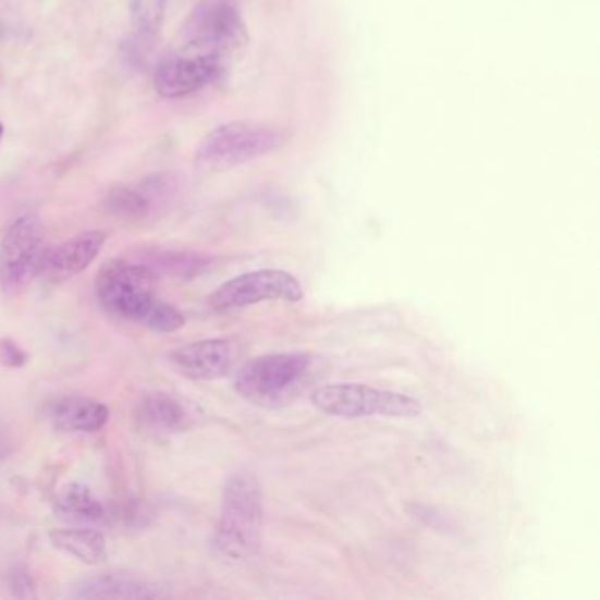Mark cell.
Returning <instances> with one entry per match:
<instances>
[{
  "label": "cell",
  "instance_id": "1",
  "mask_svg": "<svg viewBox=\"0 0 600 600\" xmlns=\"http://www.w3.org/2000/svg\"><path fill=\"white\" fill-rule=\"evenodd\" d=\"M156 284L150 266L113 259L97 273V299L106 313L120 321L145 326L157 333L182 330L184 314L159 298Z\"/></svg>",
  "mask_w": 600,
  "mask_h": 600
},
{
  "label": "cell",
  "instance_id": "2",
  "mask_svg": "<svg viewBox=\"0 0 600 600\" xmlns=\"http://www.w3.org/2000/svg\"><path fill=\"white\" fill-rule=\"evenodd\" d=\"M265 495L250 473L231 474L222 490V504L211 548L228 564L256 559L261 550Z\"/></svg>",
  "mask_w": 600,
  "mask_h": 600
},
{
  "label": "cell",
  "instance_id": "3",
  "mask_svg": "<svg viewBox=\"0 0 600 600\" xmlns=\"http://www.w3.org/2000/svg\"><path fill=\"white\" fill-rule=\"evenodd\" d=\"M247 45L248 30L238 0H199L182 27L179 51L230 71Z\"/></svg>",
  "mask_w": 600,
  "mask_h": 600
},
{
  "label": "cell",
  "instance_id": "4",
  "mask_svg": "<svg viewBox=\"0 0 600 600\" xmlns=\"http://www.w3.org/2000/svg\"><path fill=\"white\" fill-rule=\"evenodd\" d=\"M285 128L270 122L236 120L211 128L197 145L194 164L201 173H222L285 147Z\"/></svg>",
  "mask_w": 600,
  "mask_h": 600
},
{
  "label": "cell",
  "instance_id": "5",
  "mask_svg": "<svg viewBox=\"0 0 600 600\" xmlns=\"http://www.w3.org/2000/svg\"><path fill=\"white\" fill-rule=\"evenodd\" d=\"M316 359L305 353L266 354L245 363L234 376V390L257 407L293 402L314 379Z\"/></svg>",
  "mask_w": 600,
  "mask_h": 600
},
{
  "label": "cell",
  "instance_id": "6",
  "mask_svg": "<svg viewBox=\"0 0 600 600\" xmlns=\"http://www.w3.org/2000/svg\"><path fill=\"white\" fill-rule=\"evenodd\" d=\"M314 407L328 416L342 419L384 416L396 419H414L423 414V404L414 396L394 391L377 390L367 384L321 385L310 394Z\"/></svg>",
  "mask_w": 600,
  "mask_h": 600
},
{
  "label": "cell",
  "instance_id": "7",
  "mask_svg": "<svg viewBox=\"0 0 600 600\" xmlns=\"http://www.w3.org/2000/svg\"><path fill=\"white\" fill-rule=\"evenodd\" d=\"M47 248L37 217H19L11 222L0 242V285L5 293H22L39 275Z\"/></svg>",
  "mask_w": 600,
  "mask_h": 600
},
{
  "label": "cell",
  "instance_id": "8",
  "mask_svg": "<svg viewBox=\"0 0 600 600\" xmlns=\"http://www.w3.org/2000/svg\"><path fill=\"white\" fill-rule=\"evenodd\" d=\"M303 287L291 273L257 270L228 280L213 291L208 305L219 314L233 313L262 302H302Z\"/></svg>",
  "mask_w": 600,
  "mask_h": 600
},
{
  "label": "cell",
  "instance_id": "9",
  "mask_svg": "<svg viewBox=\"0 0 600 600\" xmlns=\"http://www.w3.org/2000/svg\"><path fill=\"white\" fill-rule=\"evenodd\" d=\"M225 73L228 70L211 60L176 51L173 57L157 65L154 85L159 96L180 99L210 87L225 76Z\"/></svg>",
  "mask_w": 600,
  "mask_h": 600
},
{
  "label": "cell",
  "instance_id": "10",
  "mask_svg": "<svg viewBox=\"0 0 600 600\" xmlns=\"http://www.w3.org/2000/svg\"><path fill=\"white\" fill-rule=\"evenodd\" d=\"M238 342L234 339H208L176 348L170 354L171 365L194 381H213L228 376L238 362Z\"/></svg>",
  "mask_w": 600,
  "mask_h": 600
},
{
  "label": "cell",
  "instance_id": "11",
  "mask_svg": "<svg viewBox=\"0 0 600 600\" xmlns=\"http://www.w3.org/2000/svg\"><path fill=\"white\" fill-rule=\"evenodd\" d=\"M105 243L106 233L87 231L59 243L56 247H48L37 277H41L48 284L68 282L93 265Z\"/></svg>",
  "mask_w": 600,
  "mask_h": 600
},
{
  "label": "cell",
  "instance_id": "12",
  "mask_svg": "<svg viewBox=\"0 0 600 600\" xmlns=\"http://www.w3.org/2000/svg\"><path fill=\"white\" fill-rule=\"evenodd\" d=\"M71 596L76 599H161L168 596L157 583L127 573H102L78 583Z\"/></svg>",
  "mask_w": 600,
  "mask_h": 600
},
{
  "label": "cell",
  "instance_id": "13",
  "mask_svg": "<svg viewBox=\"0 0 600 600\" xmlns=\"http://www.w3.org/2000/svg\"><path fill=\"white\" fill-rule=\"evenodd\" d=\"M47 416L57 430L96 433L106 427L110 411L94 399L60 396L48 405Z\"/></svg>",
  "mask_w": 600,
  "mask_h": 600
},
{
  "label": "cell",
  "instance_id": "14",
  "mask_svg": "<svg viewBox=\"0 0 600 600\" xmlns=\"http://www.w3.org/2000/svg\"><path fill=\"white\" fill-rule=\"evenodd\" d=\"M171 182L168 176H154L147 180L142 187L131 185H117L111 188L105 199V208L111 216L120 219H143L150 213L157 197H164L171 191Z\"/></svg>",
  "mask_w": 600,
  "mask_h": 600
},
{
  "label": "cell",
  "instance_id": "15",
  "mask_svg": "<svg viewBox=\"0 0 600 600\" xmlns=\"http://www.w3.org/2000/svg\"><path fill=\"white\" fill-rule=\"evenodd\" d=\"M136 421L147 431L171 433V431L184 430L191 421V416L179 399L162 391H156V393L145 394L139 400L136 407Z\"/></svg>",
  "mask_w": 600,
  "mask_h": 600
},
{
  "label": "cell",
  "instance_id": "16",
  "mask_svg": "<svg viewBox=\"0 0 600 600\" xmlns=\"http://www.w3.org/2000/svg\"><path fill=\"white\" fill-rule=\"evenodd\" d=\"M50 542L82 564L101 565L108 559L105 534L96 528H56L50 531Z\"/></svg>",
  "mask_w": 600,
  "mask_h": 600
},
{
  "label": "cell",
  "instance_id": "17",
  "mask_svg": "<svg viewBox=\"0 0 600 600\" xmlns=\"http://www.w3.org/2000/svg\"><path fill=\"white\" fill-rule=\"evenodd\" d=\"M57 513L79 523H101L108 519V509L94 495L90 488L79 482H68L56 499Z\"/></svg>",
  "mask_w": 600,
  "mask_h": 600
},
{
  "label": "cell",
  "instance_id": "18",
  "mask_svg": "<svg viewBox=\"0 0 600 600\" xmlns=\"http://www.w3.org/2000/svg\"><path fill=\"white\" fill-rule=\"evenodd\" d=\"M166 5L168 0H133L131 2V14L133 24L138 30V37L150 41L161 28L164 20Z\"/></svg>",
  "mask_w": 600,
  "mask_h": 600
},
{
  "label": "cell",
  "instance_id": "19",
  "mask_svg": "<svg viewBox=\"0 0 600 600\" xmlns=\"http://www.w3.org/2000/svg\"><path fill=\"white\" fill-rule=\"evenodd\" d=\"M27 359V353L16 342L11 339H0V367L22 368Z\"/></svg>",
  "mask_w": 600,
  "mask_h": 600
},
{
  "label": "cell",
  "instance_id": "20",
  "mask_svg": "<svg viewBox=\"0 0 600 600\" xmlns=\"http://www.w3.org/2000/svg\"><path fill=\"white\" fill-rule=\"evenodd\" d=\"M4 136V125L0 124V139Z\"/></svg>",
  "mask_w": 600,
  "mask_h": 600
}]
</instances>
